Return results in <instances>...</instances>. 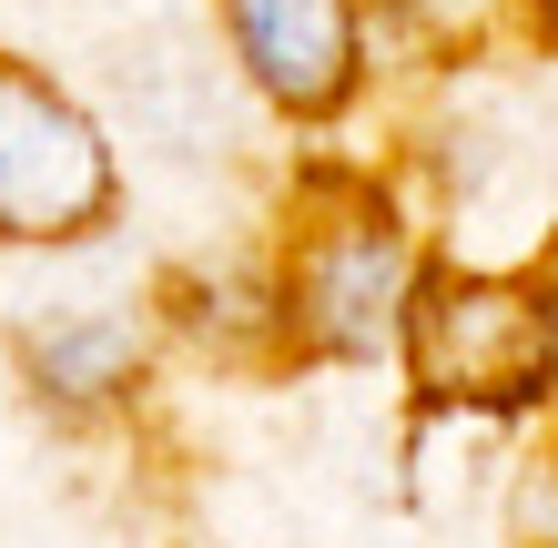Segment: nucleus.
I'll return each instance as SVG.
<instances>
[{
  "instance_id": "1",
  "label": "nucleus",
  "mask_w": 558,
  "mask_h": 548,
  "mask_svg": "<svg viewBox=\"0 0 558 548\" xmlns=\"http://www.w3.org/2000/svg\"><path fill=\"white\" fill-rule=\"evenodd\" d=\"M416 223L366 173H315L275 244V326L305 366H376L397 356V315L416 295Z\"/></svg>"
},
{
  "instance_id": "7",
  "label": "nucleus",
  "mask_w": 558,
  "mask_h": 548,
  "mask_svg": "<svg viewBox=\"0 0 558 548\" xmlns=\"http://www.w3.org/2000/svg\"><path fill=\"white\" fill-rule=\"evenodd\" d=\"M538 11H548V21H558V0H538Z\"/></svg>"
},
{
  "instance_id": "5",
  "label": "nucleus",
  "mask_w": 558,
  "mask_h": 548,
  "mask_svg": "<svg viewBox=\"0 0 558 548\" xmlns=\"http://www.w3.org/2000/svg\"><path fill=\"white\" fill-rule=\"evenodd\" d=\"M11 366L31 386V406L92 427V416H122L153 386V326L122 305H41L11 326Z\"/></svg>"
},
{
  "instance_id": "3",
  "label": "nucleus",
  "mask_w": 558,
  "mask_h": 548,
  "mask_svg": "<svg viewBox=\"0 0 558 548\" xmlns=\"http://www.w3.org/2000/svg\"><path fill=\"white\" fill-rule=\"evenodd\" d=\"M122 204L112 133L41 61L0 51V244H92Z\"/></svg>"
},
{
  "instance_id": "4",
  "label": "nucleus",
  "mask_w": 558,
  "mask_h": 548,
  "mask_svg": "<svg viewBox=\"0 0 558 548\" xmlns=\"http://www.w3.org/2000/svg\"><path fill=\"white\" fill-rule=\"evenodd\" d=\"M244 92L284 122H336L366 92V0H214Z\"/></svg>"
},
{
  "instance_id": "6",
  "label": "nucleus",
  "mask_w": 558,
  "mask_h": 548,
  "mask_svg": "<svg viewBox=\"0 0 558 548\" xmlns=\"http://www.w3.org/2000/svg\"><path fill=\"white\" fill-rule=\"evenodd\" d=\"M538 305H548V336H558V265L538 275Z\"/></svg>"
},
{
  "instance_id": "2",
  "label": "nucleus",
  "mask_w": 558,
  "mask_h": 548,
  "mask_svg": "<svg viewBox=\"0 0 558 548\" xmlns=\"http://www.w3.org/2000/svg\"><path fill=\"white\" fill-rule=\"evenodd\" d=\"M397 366L426 416H538L558 406V336L529 275L487 265H416V295L397 315Z\"/></svg>"
}]
</instances>
